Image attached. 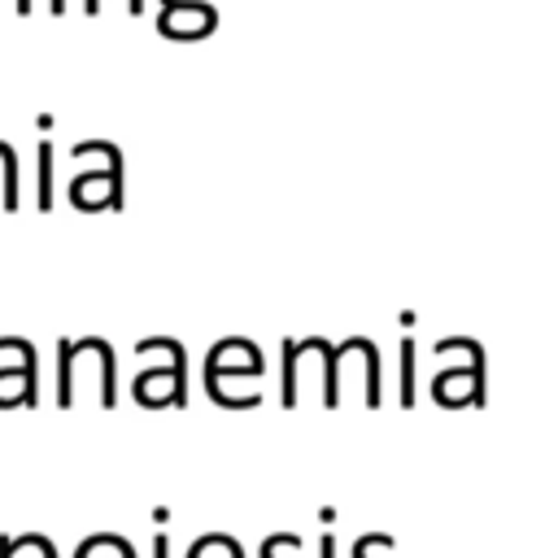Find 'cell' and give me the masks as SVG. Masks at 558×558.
Returning <instances> with one entry per match:
<instances>
[{
  "label": "cell",
  "instance_id": "6da1fadb",
  "mask_svg": "<svg viewBox=\"0 0 558 558\" xmlns=\"http://www.w3.org/2000/svg\"><path fill=\"white\" fill-rule=\"evenodd\" d=\"M214 9L209 4H201V0H166V9H161V31L170 35V39H201V35H209L214 31Z\"/></svg>",
  "mask_w": 558,
  "mask_h": 558
},
{
  "label": "cell",
  "instance_id": "7a4b0ae2",
  "mask_svg": "<svg viewBox=\"0 0 558 558\" xmlns=\"http://www.w3.org/2000/svg\"><path fill=\"white\" fill-rule=\"evenodd\" d=\"M78 558H131V549L122 541H113V536H96L92 545H83Z\"/></svg>",
  "mask_w": 558,
  "mask_h": 558
},
{
  "label": "cell",
  "instance_id": "3957f363",
  "mask_svg": "<svg viewBox=\"0 0 558 558\" xmlns=\"http://www.w3.org/2000/svg\"><path fill=\"white\" fill-rule=\"evenodd\" d=\"M9 558H52V549L39 536H26L22 545H9Z\"/></svg>",
  "mask_w": 558,
  "mask_h": 558
},
{
  "label": "cell",
  "instance_id": "277c9868",
  "mask_svg": "<svg viewBox=\"0 0 558 558\" xmlns=\"http://www.w3.org/2000/svg\"><path fill=\"white\" fill-rule=\"evenodd\" d=\"M52 9H61V0H52Z\"/></svg>",
  "mask_w": 558,
  "mask_h": 558
}]
</instances>
